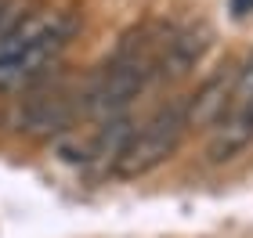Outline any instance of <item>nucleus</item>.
Listing matches in <instances>:
<instances>
[{"label": "nucleus", "mask_w": 253, "mask_h": 238, "mask_svg": "<svg viewBox=\"0 0 253 238\" xmlns=\"http://www.w3.org/2000/svg\"><path fill=\"white\" fill-rule=\"evenodd\" d=\"M76 112H80V94H73L65 87H51V90H40V94L26 98L15 123L26 137H54V134L69 130Z\"/></svg>", "instance_id": "20e7f679"}, {"label": "nucleus", "mask_w": 253, "mask_h": 238, "mask_svg": "<svg viewBox=\"0 0 253 238\" xmlns=\"http://www.w3.org/2000/svg\"><path fill=\"white\" fill-rule=\"evenodd\" d=\"M185 130H188L185 98H177V101H170V105L156 108L152 116L141 123V127L130 130L123 152L116 155V163H112V173H116V177H126V180L152 173L156 166H163L167 159L177 152Z\"/></svg>", "instance_id": "f03ea898"}, {"label": "nucleus", "mask_w": 253, "mask_h": 238, "mask_svg": "<svg viewBox=\"0 0 253 238\" xmlns=\"http://www.w3.org/2000/svg\"><path fill=\"white\" fill-rule=\"evenodd\" d=\"M80 18L73 11H54L47 18H15L0 36V87H22L43 76L73 43Z\"/></svg>", "instance_id": "f257e3e1"}, {"label": "nucleus", "mask_w": 253, "mask_h": 238, "mask_svg": "<svg viewBox=\"0 0 253 238\" xmlns=\"http://www.w3.org/2000/svg\"><path fill=\"white\" fill-rule=\"evenodd\" d=\"M246 101H253V51L250 58L235 69V79H232V98H228V108L232 105H246Z\"/></svg>", "instance_id": "0eeeda50"}, {"label": "nucleus", "mask_w": 253, "mask_h": 238, "mask_svg": "<svg viewBox=\"0 0 253 238\" xmlns=\"http://www.w3.org/2000/svg\"><path fill=\"white\" fill-rule=\"evenodd\" d=\"M232 79H235V72H213L192 98H185L188 127H206V123H217L224 116L228 98H232Z\"/></svg>", "instance_id": "423d86ee"}, {"label": "nucleus", "mask_w": 253, "mask_h": 238, "mask_svg": "<svg viewBox=\"0 0 253 238\" xmlns=\"http://www.w3.org/2000/svg\"><path fill=\"white\" fill-rule=\"evenodd\" d=\"M228 11H232V18H250L253 15V0H228Z\"/></svg>", "instance_id": "1a4fd4ad"}, {"label": "nucleus", "mask_w": 253, "mask_h": 238, "mask_svg": "<svg viewBox=\"0 0 253 238\" xmlns=\"http://www.w3.org/2000/svg\"><path fill=\"white\" fill-rule=\"evenodd\" d=\"M213 43V29L206 22H192V26H170L163 47L156 54V79H167V83H177L185 79L195 65L206 58Z\"/></svg>", "instance_id": "7ed1b4c3"}, {"label": "nucleus", "mask_w": 253, "mask_h": 238, "mask_svg": "<svg viewBox=\"0 0 253 238\" xmlns=\"http://www.w3.org/2000/svg\"><path fill=\"white\" fill-rule=\"evenodd\" d=\"M15 26V0H0V36Z\"/></svg>", "instance_id": "6e6552de"}, {"label": "nucleus", "mask_w": 253, "mask_h": 238, "mask_svg": "<svg viewBox=\"0 0 253 238\" xmlns=\"http://www.w3.org/2000/svg\"><path fill=\"white\" fill-rule=\"evenodd\" d=\"M250 144H253V101L224 108V116L217 119V130H213L210 144H206V155H210V163L221 166V163L239 159Z\"/></svg>", "instance_id": "39448f33"}]
</instances>
